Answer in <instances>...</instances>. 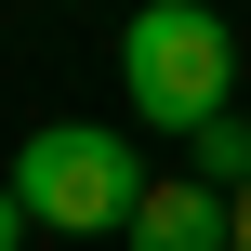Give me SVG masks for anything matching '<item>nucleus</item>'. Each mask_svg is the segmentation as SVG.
<instances>
[{"mask_svg": "<svg viewBox=\"0 0 251 251\" xmlns=\"http://www.w3.org/2000/svg\"><path fill=\"white\" fill-rule=\"evenodd\" d=\"M225 79H238V26H225L212 0H146V13H132V40H119V93H132L146 132H199V119H225Z\"/></svg>", "mask_w": 251, "mask_h": 251, "instance_id": "1", "label": "nucleus"}, {"mask_svg": "<svg viewBox=\"0 0 251 251\" xmlns=\"http://www.w3.org/2000/svg\"><path fill=\"white\" fill-rule=\"evenodd\" d=\"M53 238H119L132 225V199L159 185L146 172V146H119V132H93V119H53V132H26L13 146V172H0Z\"/></svg>", "mask_w": 251, "mask_h": 251, "instance_id": "2", "label": "nucleus"}, {"mask_svg": "<svg viewBox=\"0 0 251 251\" xmlns=\"http://www.w3.org/2000/svg\"><path fill=\"white\" fill-rule=\"evenodd\" d=\"M119 251H238V199H225V185H199V172H159V185L132 199Z\"/></svg>", "mask_w": 251, "mask_h": 251, "instance_id": "3", "label": "nucleus"}, {"mask_svg": "<svg viewBox=\"0 0 251 251\" xmlns=\"http://www.w3.org/2000/svg\"><path fill=\"white\" fill-rule=\"evenodd\" d=\"M185 146H199V185H225V199L251 185V119H238V106H225V119H199Z\"/></svg>", "mask_w": 251, "mask_h": 251, "instance_id": "4", "label": "nucleus"}, {"mask_svg": "<svg viewBox=\"0 0 251 251\" xmlns=\"http://www.w3.org/2000/svg\"><path fill=\"white\" fill-rule=\"evenodd\" d=\"M26 225H40V212H26L13 185H0V251H26Z\"/></svg>", "mask_w": 251, "mask_h": 251, "instance_id": "5", "label": "nucleus"}, {"mask_svg": "<svg viewBox=\"0 0 251 251\" xmlns=\"http://www.w3.org/2000/svg\"><path fill=\"white\" fill-rule=\"evenodd\" d=\"M238 251H251V185H238Z\"/></svg>", "mask_w": 251, "mask_h": 251, "instance_id": "6", "label": "nucleus"}]
</instances>
